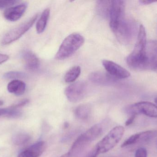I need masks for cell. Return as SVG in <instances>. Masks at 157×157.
Segmentation results:
<instances>
[{
	"mask_svg": "<svg viewBox=\"0 0 157 157\" xmlns=\"http://www.w3.org/2000/svg\"><path fill=\"white\" fill-rule=\"evenodd\" d=\"M50 11L49 8L45 9L36 23V29L38 34L42 33L45 30L50 16Z\"/></svg>",
	"mask_w": 157,
	"mask_h": 157,
	"instance_id": "2e32d148",
	"label": "cell"
},
{
	"mask_svg": "<svg viewBox=\"0 0 157 157\" xmlns=\"http://www.w3.org/2000/svg\"><path fill=\"white\" fill-rule=\"evenodd\" d=\"M9 111L8 108H0V117L1 116H6Z\"/></svg>",
	"mask_w": 157,
	"mask_h": 157,
	"instance_id": "1f68e13d",
	"label": "cell"
},
{
	"mask_svg": "<svg viewBox=\"0 0 157 157\" xmlns=\"http://www.w3.org/2000/svg\"><path fill=\"white\" fill-rule=\"evenodd\" d=\"M38 16V14L35 15L28 21L10 30L4 36L2 44L3 45H8L20 38L33 26L37 19Z\"/></svg>",
	"mask_w": 157,
	"mask_h": 157,
	"instance_id": "277c9868",
	"label": "cell"
},
{
	"mask_svg": "<svg viewBox=\"0 0 157 157\" xmlns=\"http://www.w3.org/2000/svg\"><path fill=\"white\" fill-rule=\"evenodd\" d=\"M4 102L3 100H0V106H2V105H3Z\"/></svg>",
	"mask_w": 157,
	"mask_h": 157,
	"instance_id": "d590c367",
	"label": "cell"
},
{
	"mask_svg": "<svg viewBox=\"0 0 157 157\" xmlns=\"http://www.w3.org/2000/svg\"><path fill=\"white\" fill-rule=\"evenodd\" d=\"M4 78L7 79H14L18 80L20 78L25 77L26 75L25 73L17 71H11L5 74L3 76Z\"/></svg>",
	"mask_w": 157,
	"mask_h": 157,
	"instance_id": "44dd1931",
	"label": "cell"
},
{
	"mask_svg": "<svg viewBox=\"0 0 157 157\" xmlns=\"http://www.w3.org/2000/svg\"><path fill=\"white\" fill-rule=\"evenodd\" d=\"M29 102V100L28 99L23 100L19 101L17 104L12 106V107L14 108L17 109L25 106L27 104H28Z\"/></svg>",
	"mask_w": 157,
	"mask_h": 157,
	"instance_id": "83f0119b",
	"label": "cell"
},
{
	"mask_svg": "<svg viewBox=\"0 0 157 157\" xmlns=\"http://www.w3.org/2000/svg\"><path fill=\"white\" fill-rule=\"evenodd\" d=\"M147 44L145 28L141 25L134 49L126 59L127 65L130 68L138 71L147 70L149 56L147 51Z\"/></svg>",
	"mask_w": 157,
	"mask_h": 157,
	"instance_id": "6da1fadb",
	"label": "cell"
},
{
	"mask_svg": "<svg viewBox=\"0 0 157 157\" xmlns=\"http://www.w3.org/2000/svg\"><path fill=\"white\" fill-rule=\"evenodd\" d=\"M136 25L133 21L125 18L112 30L118 40L123 44L129 43L135 32Z\"/></svg>",
	"mask_w": 157,
	"mask_h": 157,
	"instance_id": "5b68a950",
	"label": "cell"
},
{
	"mask_svg": "<svg viewBox=\"0 0 157 157\" xmlns=\"http://www.w3.org/2000/svg\"><path fill=\"white\" fill-rule=\"evenodd\" d=\"M112 1H99L97 2L96 11L98 15L103 18H109Z\"/></svg>",
	"mask_w": 157,
	"mask_h": 157,
	"instance_id": "5bb4252c",
	"label": "cell"
},
{
	"mask_svg": "<svg viewBox=\"0 0 157 157\" xmlns=\"http://www.w3.org/2000/svg\"><path fill=\"white\" fill-rule=\"evenodd\" d=\"M136 116L137 115H135V114L131 115V117L127 120L126 122H125V125L126 126H129V125H131L133 123V122L134 121Z\"/></svg>",
	"mask_w": 157,
	"mask_h": 157,
	"instance_id": "f1b7e54d",
	"label": "cell"
},
{
	"mask_svg": "<svg viewBox=\"0 0 157 157\" xmlns=\"http://www.w3.org/2000/svg\"><path fill=\"white\" fill-rule=\"evenodd\" d=\"M7 90L10 93L17 96H21L25 92L26 84L20 80H13L7 85Z\"/></svg>",
	"mask_w": 157,
	"mask_h": 157,
	"instance_id": "4fadbf2b",
	"label": "cell"
},
{
	"mask_svg": "<svg viewBox=\"0 0 157 157\" xmlns=\"http://www.w3.org/2000/svg\"><path fill=\"white\" fill-rule=\"evenodd\" d=\"M137 143H147L157 136V131H147L138 133Z\"/></svg>",
	"mask_w": 157,
	"mask_h": 157,
	"instance_id": "d6986e66",
	"label": "cell"
},
{
	"mask_svg": "<svg viewBox=\"0 0 157 157\" xmlns=\"http://www.w3.org/2000/svg\"><path fill=\"white\" fill-rule=\"evenodd\" d=\"M89 79L94 84L102 85L111 84L116 80L107 72L105 73L102 71H96L91 73L89 75Z\"/></svg>",
	"mask_w": 157,
	"mask_h": 157,
	"instance_id": "8fae6325",
	"label": "cell"
},
{
	"mask_svg": "<svg viewBox=\"0 0 157 157\" xmlns=\"http://www.w3.org/2000/svg\"><path fill=\"white\" fill-rule=\"evenodd\" d=\"M9 59V56L6 54L0 53V65L5 62Z\"/></svg>",
	"mask_w": 157,
	"mask_h": 157,
	"instance_id": "f546056e",
	"label": "cell"
},
{
	"mask_svg": "<svg viewBox=\"0 0 157 157\" xmlns=\"http://www.w3.org/2000/svg\"><path fill=\"white\" fill-rule=\"evenodd\" d=\"M135 157H147V150L144 147H140L136 151Z\"/></svg>",
	"mask_w": 157,
	"mask_h": 157,
	"instance_id": "4316f807",
	"label": "cell"
},
{
	"mask_svg": "<svg viewBox=\"0 0 157 157\" xmlns=\"http://www.w3.org/2000/svg\"><path fill=\"white\" fill-rule=\"evenodd\" d=\"M138 140V133L131 135L127 140H125L122 144L121 147H126L137 143Z\"/></svg>",
	"mask_w": 157,
	"mask_h": 157,
	"instance_id": "603a6c76",
	"label": "cell"
},
{
	"mask_svg": "<svg viewBox=\"0 0 157 157\" xmlns=\"http://www.w3.org/2000/svg\"><path fill=\"white\" fill-rule=\"evenodd\" d=\"M150 53L157 56V40L151 41L147 44Z\"/></svg>",
	"mask_w": 157,
	"mask_h": 157,
	"instance_id": "d4e9b609",
	"label": "cell"
},
{
	"mask_svg": "<svg viewBox=\"0 0 157 157\" xmlns=\"http://www.w3.org/2000/svg\"><path fill=\"white\" fill-rule=\"evenodd\" d=\"M27 8L26 3H22L9 7L4 13V17L8 21L14 22L21 18Z\"/></svg>",
	"mask_w": 157,
	"mask_h": 157,
	"instance_id": "30bf717a",
	"label": "cell"
},
{
	"mask_svg": "<svg viewBox=\"0 0 157 157\" xmlns=\"http://www.w3.org/2000/svg\"><path fill=\"white\" fill-rule=\"evenodd\" d=\"M91 108L89 104H82L75 108V114L76 118L81 120H85L89 117L91 113Z\"/></svg>",
	"mask_w": 157,
	"mask_h": 157,
	"instance_id": "e0dca14e",
	"label": "cell"
},
{
	"mask_svg": "<svg viewBox=\"0 0 157 157\" xmlns=\"http://www.w3.org/2000/svg\"><path fill=\"white\" fill-rule=\"evenodd\" d=\"M22 115V112L17 109L14 108L12 107L9 108L8 113L6 117L9 118H18Z\"/></svg>",
	"mask_w": 157,
	"mask_h": 157,
	"instance_id": "cb8c5ba5",
	"label": "cell"
},
{
	"mask_svg": "<svg viewBox=\"0 0 157 157\" xmlns=\"http://www.w3.org/2000/svg\"><path fill=\"white\" fill-rule=\"evenodd\" d=\"M99 154L97 152L96 148H94L92 151L90 153L87 157H97L98 155Z\"/></svg>",
	"mask_w": 157,
	"mask_h": 157,
	"instance_id": "d6a6232c",
	"label": "cell"
},
{
	"mask_svg": "<svg viewBox=\"0 0 157 157\" xmlns=\"http://www.w3.org/2000/svg\"><path fill=\"white\" fill-rule=\"evenodd\" d=\"M87 88V85L85 82L78 81L67 87L64 93L69 101L75 103L85 97Z\"/></svg>",
	"mask_w": 157,
	"mask_h": 157,
	"instance_id": "ba28073f",
	"label": "cell"
},
{
	"mask_svg": "<svg viewBox=\"0 0 157 157\" xmlns=\"http://www.w3.org/2000/svg\"><path fill=\"white\" fill-rule=\"evenodd\" d=\"M148 53L149 60L147 70H151L157 73V56L150 53Z\"/></svg>",
	"mask_w": 157,
	"mask_h": 157,
	"instance_id": "7402d4cb",
	"label": "cell"
},
{
	"mask_svg": "<svg viewBox=\"0 0 157 157\" xmlns=\"http://www.w3.org/2000/svg\"><path fill=\"white\" fill-rule=\"evenodd\" d=\"M126 112L131 115L144 114L147 117L157 118V106L148 101H141L128 106Z\"/></svg>",
	"mask_w": 157,
	"mask_h": 157,
	"instance_id": "8992f818",
	"label": "cell"
},
{
	"mask_svg": "<svg viewBox=\"0 0 157 157\" xmlns=\"http://www.w3.org/2000/svg\"><path fill=\"white\" fill-rule=\"evenodd\" d=\"M124 132V129L123 126L114 127L97 144L95 148L98 154L107 153L114 148L121 141Z\"/></svg>",
	"mask_w": 157,
	"mask_h": 157,
	"instance_id": "3957f363",
	"label": "cell"
},
{
	"mask_svg": "<svg viewBox=\"0 0 157 157\" xmlns=\"http://www.w3.org/2000/svg\"><path fill=\"white\" fill-rule=\"evenodd\" d=\"M30 139V136L28 134L24 133H19L14 135L12 141L15 145L21 146L28 143Z\"/></svg>",
	"mask_w": 157,
	"mask_h": 157,
	"instance_id": "ffe728a7",
	"label": "cell"
},
{
	"mask_svg": "<svg viewBox=\"0 0 157 157\" xmlns=\"http://www.w3.org/2000/svg\"><path fill=\"white\" fill-rule=\"evenodd\" d=\"M61 157H70L69 156V155H68V153L67 154H65V155H63L62 156H61Z\"/></svg>",
	"mask_w": 157,
	"mask_h": 157,
	"instance_id": "e575fe53",
	"label": "cell"
},
{
	"mask_svg": "<svg viewBox=\"0 0 157 157\" xmlns=\"http://www.w3.org/2000/svg\"><path fill=\"white\" fill-rule=\"evenodd\" d=\"M155 102L157 106V97L155 99Z\"/></svg>",
	"mask_w": 157,
	"mask_h": 157,
	"instance_id": "74e56055",
	"label": "cell"
},
{
	"mask_svg": "<svg viewBox=\"0 0 157 157\" xmlns=\"http://www.w3.org/2000/svg\"><path fill=\"white\" fill-rule=\"evenodd\" d=\"M109 18L110 27L112 30L114 29L119 23L126 18L124 1L121 0L112 1Z\"/></svg>",
	"mask_w": 157,
	"mask_h": 157,
	"instance_id": "52a82bcc",
	"label": "cell"
},
{
	"mask_svg": "<svg viewBox=\"0 0 157 157\" xmlns=\"http://www.w3.org/2000/svg\"><path fill=\"white\" fill-rule=\"evenodd\" d=\"M68 127V123H65L64 124V127L65 128H67Z\"/></svg>",
	"mask_w": 157,
	"mask_h": 157,
	"instance_id": "8d00e7d4",
	"label": "cell"
},
{
	"mask_svg": "<svg viewBox=\"0 0 157 157\" xmlns=\"http://www.w3.org/2000/svg\"><path fill=\"white\" fill-rule=\"evenodd\" d=\"M102 63L107 73L116 79H124L131 76L127 70L112 61L103 60Z\"/></svg>",
	"mask_w": 157,
	"mask_h": 157,
	"instance_id": "9c48e42d",
	"label": "cell"
},
{
	"mask_svg": "<svg viewBox=\"0 0 157 157\" xmlns=\"http://www.w3.org/2000/svg\"><path fill=\"white\" fill-rule=\"evenodd\" d=\"M85 39L78 33H72L63 41L56 55L57 60H63L71 57L84 44Z\"/></svg>",
	"mask_w": 157,
	"mask_h": 157,
	"instance_id": "7a4b0ae2",
	"label": "cell"
},
{
	"mask_svg": "<svg viewBox=\"0 0 157 157\" xmlns=\"http://www.w3.org/2000/svg\"><path fill=\"white\" fill-rule=\"evenodd\" d=\"M17 157H32L27 149L21 152Z\"/></svg>",
	"mask_w": 157,
	"mask_h": 157,
	"instance_id": "4dcf8cb0",
	"label": "cell"
},
{
	"mask_svg": "<svg viewBox=\"0 0 157 157\" xmlns=\"http://www.w3.org/2000/svg\"><path fill=\"white\" fill-rule=\"evenodd\" d=\"M140 2L144 5H148L156 2L154 1H148V0H141Z\"/></svg>",
	"mask_w": 157,
	"mask_h": 157,
	"instance_id": "836d02e7",
	"label": "cell"
},
{
	"mask_svg": "<svg viewBox=\"0 0 157 157\" xmlns=\"http://www.w3.org/2000/svg\"><path fill=\"white\" fill-rule=\"evenodd\" d=\"M47 144L45 142L40 141L27 148L32 157H39L46 150Z\"/></svg>",
	"mask_w": 157,
	"mask_h": 157,
	"instance_id": "9a60e30c",
	"label": "cell"
},
{
	"mask_svg": "<svg viewBox=\"0 0 157 157\" xmlns=\"http://www.w3.org/2000/svg\"><path fill=\"white\" fill-rule=\"evenodd\" d=\"M22 57L26 67L29 70L35 71L39 68L40 61L33 52L25 50L22 52Z\"/></svg>",
	"mask_w": 157,
	"mask_h": 157,
	"instance_id": "7c38bea8",
	"label": "cell"
},
{
	"mask_svg": "<svg viewBox=\"0 0 157 157\" xmlns=\"http://www.w3.org/2000/svg\"><path fill=\"white\" fill-rule=\"evenodd\" d=\"M19 1L16 0H6V1H0V9H3L6 7H9L15 4Z\"/></svg>",
	"mask_w": 157,
	"mask_h": 157,
	"instance_id": "484cf974",
	"label": "cell"
},
{
	"mask_svg": "<svg viewBox=\"0 0 157 157\" xmlns=\"http://www.w3.org/2000/svg\"><path fill=\"white\" fill-rule=\"evenodd\" d=\"M81 73V68L78 65L71 67L64 76V81L66 83L75 82L78 78Z\"/></svg>",
	"mask_w": 157,
	"mask_h": 157,
	"instance_id": "ac0fdd59",
	"label": "cell"
}]
</instances>
